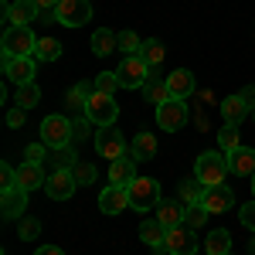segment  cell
I'll use <instances>...</instances> for the list:
<instances>
[{"label": "cell", "instance_id": "6da1fadb", "mask_svg": "<svg viewBox=\"0 0 255 255\" xmlns=\"http://www.w3.org/2000/svg\"><path fill=\"white\" fill-rule=\"evenodd\" d=\"M34 48H38V38L31 34V27H3V38H0V51L3 58H34Z\"/></svg>", "mask_w": 255, "mask_h": 255}, {"label": "cell", "instance_id": "7a4b0ae2", "mask_svg": "<svg viewBox=\"0 0 255 255\" xmlns=\"http://www.w3.org/2000/svg\"><path fill=\"white\" fill-rule=\"evenodd\" d=\"M232 174L228 167V153H201L194 163V177L204 184V187H215V184H225V177Z\"/></svg>", "mask_w": 255, "mask_h": 255}, {"label": "cell", "instance_id": "3957f363", "mask_svg": "<svg viewBox=\"0 0 255 255\" xmlns=\"http://www.w3.org/2000/svg\"><path fill=\"white\" fill-rule=\"evenodd\" d=\"M126 191H129V208L133 211H153L160 201V184L153 177H136V180H129L126 184Z\"/></svg>", "mask_w": 255, "mask_h": 255}, {"label": "cell", "instance_id": "277c9868", "mask_svg": "<svg viewBox=\"0 0 255 255\" xmlns=\"http://www.w3.org/2000/svg\"><path fill=\"white\" fill-rule=\"evenodd\" d=\"M150 72H153V68L139 58V51L136 55H123V61H119V68H116L119 89H143L146 79H150Z\"/></svg>", "mask_w": 255, "mask_h": 255}, {"label": "cell", "instance_id": "5b68a950", "mask_svg": "<svg viewBox=\"0 0 255 255\" xmlns=\"http://www.w3.org/2000/svg\"><path fill=\"white\" fill-rule=\"evenodd\" d=\"M41 143L48 150H58L72 143V119L68 116H44L41 119Z\"/></svg>", "mask_w": 255, "mask_h": 255}, {"label": "cell", "instance_id": "8992f818", "mask_svg": "<svg viewBox=\"0 0 255 255\" xmlns=\"http://www.w3.org/2000/svg\"><path fill=\"white\" fill-rule=\"evenodd\" d=\"M92 143H96L99 157H106L109 163L119 160V157H126V139H123V133L113 129V126H99L96 136H92Z\"/></svg>", "mask_w": 255, "mask_h": 255}, {"label": "cell", "instance_id": "52a82bcc", "mask_svg": "<svg viewBox=\"0 0 255 255\" xmlns=\"http://www.w3.org/2000/svg\"><path fill=\"white\" fill-rule=\"evenodd\" d=\"M163 252H167V255H197V235H194V228H187V225L167 228Z\"/></svg>", "mask_w": 255, "mask_h": 255}, {"label": "cell", "instance_id": "ba28073f", "mask_svg": "<svg viewBox=\"0 0 255 255\" xmlns=\"http://www.w3.org/2000/svg\"><path fill=\"white\" fill-rule=\"evenodd\" d=\"M85 20H92L89 0H61V7L55 10V24H61V27H82Z\"/></svg>", "mask_w": 255, "mask_h": 255}, {"label": "cell", "instance_id": "9c48e42d", "mask_svg": "<svg viewBox=\"0 0 255 255\" xmlns=\"http://www.w3.org/2000/svg\"><path fill=\"white\" fill-rule=\"evenodd\" d=\"M184 123H187V102H180V99H167V102H160V106H157V126H160V129L177 133V129H184Z\"/></svg>", "mask_w": 255, "mask_h": 255}, {"label": "cell", "instance_id": "30bf717a", "mask_svg": "<svg viewBox=\"0 0 255 255\" xmlns=\"http://www.w3.org/2000/svg\"><path fill=\"white\" fill-rule=\"evenodd\" d=\"M41 10L34 0H3V24L7 27H17V24H24V27H31V20H38Z\"/></svg>", "mask_w": 255, "mask_h": 255}, {"label": "cell", "instance_id": "8fae6325", "mask_svg": "<svg viewBox=\"0 0 255 255\" xmlns=\"http://www.w3.org/2000/svg\"><path fill=\"white\" fill-rule=\"evenodd\" d=\"M85 116L92 119L96 126H113L119 116V106L113 96H102V92H96V96L85 102Z\"/></svg>", "mask_w": 255, "mask_h": 255}, {"label": "cell", "instance_id": "7c38bea8", "mask_svg": "<svg viewBox=\"0 0 255 255\" xmlns=\"http://www.w3.org/2000/svg\"><path fill=\"white\" fill-rule=\"evenodd\" d=\"M75 177H72V170H51L48 174V180H44V191H48V197L51 201H68V197L75 194Z\"/></svg>", "mask_w": 255, "mask_h": 255}, {"label": "cell", "instance_id": "4fadbf2b", "mask_svg": "<svg viewBox=\"0 0 255 255\" xmlns=\"http://www.w3.org/2000/svg\"><path fill=\"white\" fill-rule=\"evenodd\" d=\"M27 194L31 191H24V187L3 191V197H0V215H3V221H20L24 218V211H27Z\"/></svg>", "mask_w": 255, "mask_h": 255}, {"label": "cell", "instance_id": "5bb4252c", "mask_svg": "<svg viewBox=\"0 0 255 255\" xmlns=\"http://www.w3.org/2000/svg\"><path fill=\"white\" fill-rule=\"evenodd\" d=\"M99 208H102V215H119V211H126V208H129V191H126L123 184H109V187H102V194H99Z\"/></svg>", "mask_w": 255, "mask_h": 255}, {"label": "cell", "instance_id": "9a60e30c", "mask_svg": "<svg viewBox=\"0 0 255 255\" xmlns=\"http://www.w3.org/2000/svg\"><path fill=\"white\" fill-rule=\"evenodd\" d=\"M201 204H204L211 215H225V211H232L235 194H232V187H228V184H215V187H208V191H204Z\"/></svg>", "mask_w": 255, "mask_h": 255}, {"label": "cell", "instance_id": "2e32d148", "mask_svg": "<svg viewBox=\"0 0 255 255\" xmlns=\"http://www.w3.org/2000/svg\"><path fill=\"white\" fill-rule=\"evenodd\" d=\"M167 89H170V99H180V102H187V99L197 92V82H194V72H187V68H177L167 75Z\"/></svg>", "mask_w": 255, "mask_h": 255}, {"label": "cell", "instance_id": "e0dca14e", "mask_svg": "<svg viewBox=\"0 0 255 255\" xmlns=\"http://www.w3.org/2000/svg\"><path fill=\"white\" fill-rule=\"evenodd\" d=\"M3 79L14 85L34 82V58H3Z\"/></svg>", "mask_w": 255, "mask_h": 255}, {"label": "cell", "instance_id": "ac0fdd59", "mask_svg": "<svg viewBox=\"0 0 255 255\" xmlns=\"http://www.w3.org/2000/svg\"><path fill=\"white\" fill-rule=\"evenodd\" d=\"M228 167L235 177H255V150L252 146H238L235 153H228Z\"/></svg>", "mask_w": 255, "mask_h": 255}, {"label": "cell", "instance_id": "d6986e66", "mask_svg": "<svg viewBox=\"0 0 255 255\" xmlns=\"http://www.w3.org/2000/svg\"><path fill=\"white\" fill-rule=\"evenodd\" d=\"M129 157L136 160V163H143V160H157V136L153 133H136L133 136V143H129Z\"/></svg>", "mask_w": 255, "mask_h": 255}, {"label": "cell", "instance_id": "ffe728a7", "mask_svg": "<svg viewBox=\"0 0 255 255\" xmlns=\"http://www.w3.org/2000/svg\"><path fill=\"white\" fill-rule=\"evenodd\" d=\"M44 167L41 163H20L17 167V187H24V191H38V187H44Z\"/></svg>", "mask_w": 255, "mask_h": 255}, {"label": "cell", "instance_id": "44dd1931", "mask_svg": "<svg viewBox=\"0 0 255 255\" xmlns=\"http://www.w3.org/2000/svg\"><path fill=\"white\" fill-rule=\"evenodd\" d=\"M129 180H136V160L133 157H119L109 163V184H129Z\"/></svg>", "mask_w": 255, "mask_h": 255}, {"label": "cell", "instance_id": "7402d4cb", "mask_svg": "<svg viewBox=\"0 0 255 255\" xmlns=\"http://www.w3.org/2000/svg\"><path fill=\"white\" fill-rule=\"evenodd\" d=\"M139 92L146 96V102H157V106H160V102H167V99H170V89H167V75L160 79L157 68H153V72H150V79H146V85H143Z\"/></svg>", "mask_w": 255, "mask_h": 255}, {"label": "cell", "instance_id": "603a6c76", "mask_svg": "<svg viewBox=\"0 0 255 255\" xmlns=\"http://www.w3.org/2000/svg\"><path fill=\"white\" fill-rule=\"evenodd\" d=\"M221 116H225V123H232V126H242V119L249 116V106H245V99H242V96L221 99Z\"/></svg>", "mask_w": 255, "mask_h": 255}, {"label": "cell", "instance_id": "cb8c5ba5", "mask_svg": "<svg viewBox=\"0 0 255 255\" xmlns=\"http://www.w3.org/2000/svg\"><path fill=\"white\" fill-rule=\"evenodd\" d=\"M139 238H143V242H146V245H150V249L160 255V252H163V238H167V228H163L160 221H143V225H139Z\"/></svg>", "mask_w": 255, "mask_h": 255}, {"label": "cell", "instance_id": "d4e9b609", "mask_svg": "<svg viewBox=\"0 0 255 255\" xmlns=\"http://www.w3.org/2000/svg\"><path fill=\"white\" fill-rule=\"evenodd\" d=\"M157 221L163 228H177V225H184V208L174 204V201H160L157 204Z\"/></svg>", "mask_w": 255, "mask_h": 255}, {"label": "cell", "instance_id": "484cf974", "mask_svg": "<svg viewBox=\"0 0 255 255\" xmlns=\"http://www.w3.org/2000/svg\"><path fill=\"white\" fill-rule=\"evenodd\" d=\"M228 252H232V235L225 228H215L204 238V255H228Z\"/></svg>", "mask_w": 255, "mask_h": 255}, {"label": "cell", "instance_id": "4316f807", "mask_svg": "<svg viewBox=\"0 0 255 255\" xmlns=\"http://www.w3.org/2000/svg\"><path fill=\"white\" fill-rule=\"evenodd\" d=\"M79 160H75V146L68 143V146H58V150H51V157H48V174L51 170H72Z\"/></svg>", "mask_w": 255, "mask_h": 255}, {"label": "cell", "instance_id": "83f0119b", "mask_svg": "<svg viewBox=\"0 0 255 255\" xmlns=\"http://www.w3.org/2000/svg\"><path fill=\"white\" fill-rule=\"evenodd\" d=\"M92 51H96L99 58H102V55H113V51H119V34L106 31V27H99L96 34H92Z\"/></svg>", "mask_w": 255, "mask_h": 255}, {"label": "cell", "instance_id": "f1b7e54d", "mask_svg": "<svg viewBox=\"0 0 255 255\" xmlns=\"http://www.w3.org/2000/svg\"><path fill=\"white\" fill-rule=\"evenodd\" d=\"M61 41L55 38H38V48H34V61H58L61 58Z\"/></svg>", "mask_w": 255, "mask_h": 255}, {"label": "cell", "instance_id": "f546056e", "mask_svg": "<svg viewBox=\"0 0 255 255\" xmlns=\"http://www.w3.org/2000/svg\"><path fill=\"white\" fill-rule=\"evenodd\" d=\"M139 58L146 61L150 68H160V61H163V44H160L157 38L143 41V44H139Z\"/></svg>", "mask_w": 255, "mask_h": 255}, {"label": "cell", "instance_id": "4dcf8cb0", "mask_svg": "<svg viewBox=\"0 0 255 255\" xmlns=\"http://www.w3.org/2000/svg\"><path fill=\"white\" fill-rule=\"evenodd\" d=\"M208 215H211V211H208L204 204H184V225L194 228V232H197V228H204Z\"/></svg>", "mask_w": 255, "mask_h": 255}, {"label": "cell", "instance_id": "1f68e13d", "mask_svg": "<svg viewBox=\"0 0 255 255\" xmlns=\"http://www.w3.org/2000/svg\"><path fill=\"white\" fill-rule=\"evenodd\" d=\"M38 102H41V89H38V82L17 85V106H20V109H34Z\"/></svg>", "mask_w": 255, "mask_h": 255}, {"label": "cell", "instance_id": "d6a6232c", "mask_svg": "<svg viewBox=\"0 0 255 255\" xmlns=\"http://www.w3.org/2000/svg\"><path fill=\"white\" fill-rule=\"evenodd\" d=\"M218 146H221V153H235L238 146V126H232V123H225V129H218Z\"/></svg>", "mask_w": 255, "mask_h": 255}, {"label": "cell", "instance_id": "836d02e7", "mask_svg": "<svg viewBox=\"0 0 255 255\" xmlns=\"http://www.w3.org/2000/svg\"><path fill=\"white\" fill-rule=\"evenodd\" d=\"M204 191H208V187H204L197 177H191V180H184V184H180V197H184V204H201Z\"/></svg>", "mask_w": 255, "mask_h": 255}, {"label": "cell", "instance_id": "e575fe53", "mask_svg": "<svg viewBox=\"0 0 255 255\" xmlns=\"http://www.w3.org/2000/svg\"><path fill=\"white\" fill-rule=\"evenodd\" d=\"M41 235V221L34 215H24L17 221V238L20 242H31V238H38Z\"/></svg>", "mask_w": 255, "mask_h": 255}, {"label": "cell", "instance_id": "d590c367", "mask_svg": "<svg viewBox=\"0 0 255 255\" xmlns=\"http://www.w3.org/2000/svg\"><path fill=\"white\" fill-rule=\"evenodd\" d=\"M72 177H75V184L85 187V184H96V167L89 163V160H79L75 167H72Z\"/></svg>", "mask_w": 255, "mask_h": 255}, {"label": "cell", "instance_id": "8d00e7d4", "mask_svg": "<svg viewBox=\"0 0 255 255\" xmlns=\"http://www.w3.org/2000/svg\"><path fill=\"white\" fill-rule=\"evenodd\" d=\"M92 126H96L92 119H75V123H72V143H75V146L85 143V139L92 136Z\"/></svg>", "mask_w": 255, "mask_h": 255}, {"label": "cell", "instance_id": "74e56055", "mask_svg": "<svg viewBox=\"0 0 255 255\" xmlns=\"http://www.w3.org/2000/svg\"><path fill=\"white\" fill-rule=\"evenodd\" d=\"M116 89H119L116 72H102V75H96V92H102V96H113Z\"/></svg>", "mask_w": 255, "mask_h": 255}, {"label": "cell", "instance_id": "f35d334b", "mask_svg": "<svg viewBox=\"0 0 255 255\" xmlns=\"http://www.w3.org/2000/svg\"><path fill=\"white\" fill-rule=\"evenodd\" d=\"M119 51H123V55H136L139 51L136 31H119Z\"/></svg>", "mask_w": 255, "mask_h": 255}, {"label": "cell", "instance_id": "ab89813d", "mask_svg": "<svg viewBox=\"0 0 255 255\" xmlns=\"http://www.w3.org/2000/svg\"><path fill=\"white\" fill-rule=\"evenodd\" d=\"M10 187H17V170L10 163H0V191H10Z\"/></svg>", "mask_w": 255, "mask_h": 255}, {"label": "cell", "instance_id": "60d3db41", "mask_svg": "<svg viewBox=\"0 0 255 255\" xmlns=\"http://www.w3.org/2000/svg\"><path fill=\"white\" fill-rule=\"evenodd\" d=\"M238 221H242V225L255 235V201H249V204H242V208H238Z\"/></svg>", "mask_w": 255, "mask_h": 255}, {"label": "cell", "instance_id": "b9f144b4", "mask_svg": "<svg viewBox=\"0 0 255 255\" xmlns=\"http://www.w3.org/2000/svg\"><path fill=\"white\" fill-rule=\"evenodd\" d=\"M24 157H27V163H44V157H48V146H44V143H31V146L24 150Z\"/></svg>", "mask_w": 255, "mask_h": 255}, {"label": "cell", "instance_id": "7bdbcfd3", "mask_svg": "<svg viewBox=\"0 0 255 255\" xmlns=\"http://www.w3.org/2000/svg\"><path fill=\"white\" fill-rule=\"evenodd\" d=\"M24 119H27V109H20V106H14V109H7V126H10V129H17V126H24Z\"/></svg>", "mask_w": 255, "mask_h": 255}, {"label": "cell", "instance_id": "ee69618b", "mask_svg": "<svg viewBox=\"0 0 255 255\" xmlns=\"http://www.w3.org/2000/svg\"><path fill=\"white\" fill-rule=\"evenodd\" d=\"M34 3H38L41 17H48V20H55V10L61 7V0H34Z\"/></svg>", "mask_w": 255, "mask_h": 255}, {"label": "cell", "instance_id": "f6af8a7d", "mask_svg": "<svg viewBox=\"0 0 255 255\" xmlns=\"http://www.w3.org/2000/svg\"><path fill=\"white\" fill-rule=\"evenodd\" d=\"M75 96L89 102V99L96 96V82H75Z\"/></svg>", "mask_w": 255, "mask_h": 255}, {"label": "cell", "instance_id": "bcb514c9", "mask_svg": "<svg viewBox=\"0 0 255 255\" xmlns=\"http://www.w3.org/2000/svg\"><path fill=\"white\" fill-rule=\"evenodd\" d=\"M238 96L245 99V106H249V113H255V85H245Z\"/></svg>", "mask_w": 255, "mask_h": 255}, {"label": "cell", "instance_id": "7dc6e473", "mask_svg": "<svg viewBox=\"0 0 255 255\" xmlns=\"http://www.w3.org/2000/svg\"><path fill=\"white\" fill-rule=\"evenodd\" d=\"M34 255H65V252H61L58 245H44V249H38Z\"/></svg>", "mask_w": 255, "mask_h": 255}, {"label": "cell", "instance_id": "c3c4849f", "mask_svg": "<svg viewBox=\"0 0 255 255\" xmlns=\"http://www.w3.org/2000/svg\"><path fill=\"white\" fill-rule=\"evenodd\" d=\"M249 255H255V238H252V242H249Z\"/></svg>", "mask_w": 255, "mask_h": 255}, {"label": "cell", "instance_id": "681fc988", "mask_svg": "<svg viewBox=\"0 0 255 255\" xmlns=\"http://www.w3.org/2000/svg\"><path fill=\"white\" fill-rule=\"evenodd\" d=\"M252 194H255V177H252Z\"/></svg>", "mask_w": 255, "mask_h": 255}, {"label": "cell", "instance_id": "f907efd6", "mask_svg": "<svg viewBox=\"0 0 255 255\" xmlns=\"http://www.w3.org/2000/svg\"><path fill=\"white\" fill-rule=\"evenodd\" d=\"M252 119H255V113H252Z\"/></svg>", "mask_w": 255, "mask_h": 255}, {"label": "cell", "instance_id": "816d5d0a", "mask_svg": "<svg viewBox=\"0 0 255 255\" xmlns=\"http://www.w3.org/2000/svg\"><path fill=\"white\" fill-rule=\"evenodd\" d=\"M228 255H232V252H228Z\"/></svg>", "mask_w": 255, "mask_h": 255}]
</instances>
